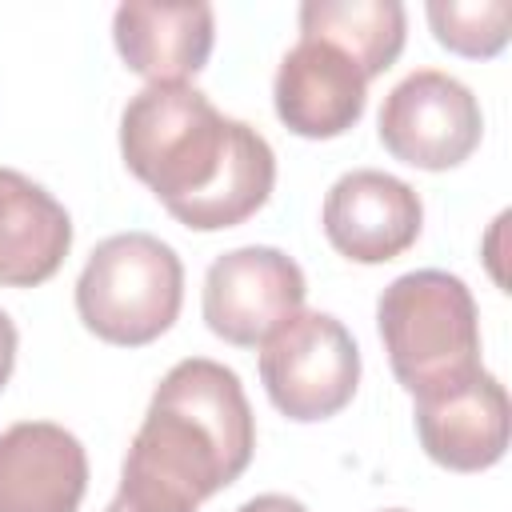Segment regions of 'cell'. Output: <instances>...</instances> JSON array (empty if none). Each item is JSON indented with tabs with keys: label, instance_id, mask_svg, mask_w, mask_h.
<instances>
[{
	"label": "cell",
	"instance_id": "cell-2",
	"mask_svg": "<svg viewBox=\"0 0 512 512\" xmlns=\"http://www.w3.org/2000/svg\"><path fill=\"white\" fill-rule=\"evenodd\" d=\"M252 448L256 420L240 376L208 356H188L156 384L128 444L120 492L156 508L196 512V504L240 480Z\"/></svg>",
	"mask_w": 512,
	"mask_h": 512
},
{
	"label": "cell",
	"instance_id": "cell-9",
	"mask_svg": "<svg viewBox=\"0 0 512 512\" xmlns=\"http://www.w3.org/2000/svg\"><path fill=\"white\" fill-rule=\"evenodd\" d=\"M416 436L448 472H484L508 448V392L492 372L416 396Z\"/></svg>",
	"mask_w": 512,
	"mask_h": 512
},
{
	"label": "cell",
	"instance_id": "cell-5",
	"mask_svg": "<svg viewBox=\"0 0 512 512\" xmlns=\"http://www.w3.org/2000/svg\"><path fill=\"white\" fill-rule=\"evenodd\" d=\"M260 380L288 420H328L356 396L360 348L336 316L300 308L260 344Z\"/></svg>",
	"mask_w": 512,
	"mask_h": 512
},
{
	"label": "cell",
	"instance_id": "cell-18",
	"mask_svg": "<svg viewBox=\"0 0 512 512\" xmlns=\"http://www.w3.org/2000/svg\"><path fill=\"white\" fill-rule=\"evenodd\" d=\"M104 512H172V508H156V504H144V500H136V496H128V492H116Z\"/></svg>",
	"mask_w": 512,
	"mask_h": 512
},
{
	"label": "cell",
	"instance_id": "cell-3",
	"mask_svg": "<svg viewBox=\"0 0 512 512\" xmlns=\"http://www.w3.org/2000/svg\"><path fill=\"white\" fill-rule=\"evenodd\" d=\"M392 376L412 396L480 372V316L468 284L440 268L396 276L376 300Z\"/></svg>",
	"mask_w": 512,
	"mask_h": 512
},
{
	"label": "cell",
	"instance_id": "cell-16",
	"mask_svg": "<svg viewBox=\"0 0 512 512\" xmlns=\"http://www.w3.org/2000/svg\"><path fill=\"white\" fill-rule=\"evenodd\" d=\"M12 368H16V324H12V316L0 308V388L8 384Z\"/></svg>",
	"mask_w": 512,
	"mask_h": 512
},
{
	"label": "cell",
	"instance_id": "cell-4",
	"mask_svg": "<svg viewBox=\"0 0 512 512\" xmlns=\"http://www.w3.org/2000/svg\"><path fill=\"white\" fill-rule=\"evenodd\" d=\"M184 300V264L152 232L100 240L76 280V312L92 336L116 348H144L164 336Z\"/></svg>",
	"mask_w": 512,
	"mask_h": 512
},
{
	"label": "cell",
	"instance_id": "cell-12",
	"mask_svg": "<svg viewBox=\"0 0 512 512\" xmlns=\"http://www.w3.org/2000/svg\"><path fill=\"white\" fill-rule=\"evenodd\" d=\"M112 40L128 72L148 84H184L196 76L216 40V16L208 4H120L112 16Z\"/></svg>",
	"mask_w": 512,
	"mask_h": 512
},
{
	"label": "cell",
	"instance_id": "cell-1",
	"mask_svg": "<svg viewBox=\"0 0 512 512\" xmlns=\"http://www.w3.org/2000/svg\"><path fill=\"white\" fill-rule=\"evenodd\" d=\"M120 156L192 232L244 224L276 184L272 144L252 124L216 112L192 84L140 88L120 116Z\"/></svg>",
	"mask_w": 512,
	"mask_h": 512
},
{
	"label": "cell",
	"instance_id": "cell-15",
	"mask_svg": "<svg viewBox=\"0 0 512 512\" xmlns=\"http://www.w3.org/2000/svg\"><path fill=\"white\" fill-rule=\"evenodd\" d=\"M428 24L440 48L468 56V60H492L508 44L512 4L508 0H480V4H456V0H432Z\"/></svg>",
	"mask_w": 512,
	"mask_h": 512
},
{
	"label": "cell",
	"instance_id": "cell-7",
	"mask_svg": "<svg viewBox=\"0 0 512 512\" xmlns=\"http://www.w3.org/2000/svg\"><path fill=\"white\" fill-rule=\"evenodd\" d=\"M308 284L300 264L268 244L216 256L204 276V324L236 348L264 344L288 316L304 308Z\"/></svg>",
	"mask_w": 512,
	"mask_h": 512
},
{
	"label": "cell",
	"instance_id": "cell-14",
	"mask_svg": "<svg viewBox=\"0 0 512 512\" xmlns=\"http://www.w3.org/2000/svg\"><path fill=\"white\" fill-rule=\"evenodd\" d=\"M408 16L396 0H308L300 4V36L344 52L364 80L380 76L404 52Z\"/></svg>",
	"mask_w": 512,
	"mask_h": 512
},
{
	"label": "cell",
	"instance_id": "cell-11",
	"mask_svg": "<svg viewBox=\"0 0 512 512\" xmlns=\"http://www.w3.org/2000/svg\"><path fill=\"white\" fill-rule=\"evenodd\" d=\"M88 488L84 444L52 420L0 432V512H76Z\"/></svg>",
	"mask_w": 512,
	"mask_h": 512
},
{
	"label": "cell",
	"instance_id": "cell-17",
	"mask_svg": "<svg viewBox=\"0 0 512 512\" xmlns=\"http://www.w3.org/2000/svg\"><path fill=\"white\" fill-rule=\"evenodd\" d=\"M236 512H308L300 500H292V496H280V492H264V496H252V500H244Z\"/></svg>",
	"mask_w": 512,
	"mask_h": 512
},
{
	"label": "cell",
	"instance_id": "cell-10",
	"mask_svg": "<svg viewBox=\"0 0 512 512\" xmlns=\"http://www.w3.org/2000/svg\"><path fill=\"white\" fill-rule=\"evenodd\" d=\"M272 104L288 132L304 140H332L364 116L368 80L332 44L300 36V44L276 68Z\"/></svg>",
	"mask_w": 512,
	"mask_h": 512
},
{
	"label": "cell",
	"instance_id": "cell-19",
	"mask_svg": "<svg viewBox=\"0 0 512 512\" xmlns=\"http://www.w3.org/2000/svg\"><path fill=\"white\" fill-rule=\"evenodd\" d=\"M384 512H408V508H384Z\"/></svg>",
	"mask_w": 512,
	"mask_h": 512
},
{
	"label": "cell",
	"instance_id": "cell-13",
	"mask_svg": "<svg viewBox=\"0 0 512 512\" xmlns=\"http://www.w3.org/2000/svg\"><path fill=\"white\" fill-rule=\"evenodd\" d=\"M72 248L64 204L16 168H0V288L52 280Z\"/></svg>",
	"mask_w": 512,
	"mask_h": 512
},
{
	"label": "cell",
	"instance_id": "cell-8",
	"mask_svg": "<svg viewBox=\"0 0 512 512\" xmlns=\"http://www.w3.org/2000/svg\"><path fill=\"white\" fill-rule=\"evenodd\" d=\"M320 224L340 256L356 264H384L416 244L424 204L400 176H388L380 168H356L328 188Z\"/></svg>",
	"mask_w": 512,
	"mask_h": 512
},
{
	"label": "cell",
	"instance_id": "cell-6",
	"mask_svg": "<svg viewBox=\"0 0 512 512\" xmlns=\"http://www.w3.org/2000/svg\"><path fill=\"white\" fill-rule=\"evenodd\" d=\"M376 132L400 164L444 172L464 164L480 148L484 116L468 84L448 72L420 68L384 96Z\"/></svg>",
	"mask_w": 512,
	"mask_h": 512
}]
</instances>
